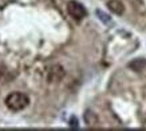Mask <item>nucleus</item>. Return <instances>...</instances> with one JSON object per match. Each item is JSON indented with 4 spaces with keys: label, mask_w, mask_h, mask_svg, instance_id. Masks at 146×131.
<instances>
[{
    "label": "nucleus",
    "mask_w": 146,
    "mask_h": 131,
    "mask_svg": "<svg viewBox=\"0 0 146 131\" xmlns=\"http://www.w3.org/2000/svg\"><path fill=\"white\" fill-rule=\"evenodd\" d=\"M28 103H30L28 96L22 92H12L5 98V106L11 111H22L28 106Z\"/></svg>",
    "instance_id": "1"
},
{
    "label": "nucleus",
    "mask_w": 146,
    "mask_h": 131,
    "mask_svg": "<svg viewBox=\"0 0 146 131\" xmlns=\"http://www.w3.org/2000/svg\"><path fill=\"white\" fill-rule=\"evenodd\" d=\"M67 12L70 15L72 19H75V20H82L83 18H86V15H87V11L84 8L83 5L75 1V0H71L67 3Z\"/></svg>",
    "instance_id": "2"
},
{
    "label": "nucleus",
    "mask_w": 146,
    "mask_h": 131,
    "mask_svg": "<svg viewBox=\"0 0 146 131\" xmlns=\"http://www.w3.org/2000/svg\"><path fill=\"white\" fill-rule=\"evenodd\" d=\"M63 75H64V71H63L62 67H60V66H55V67H52L51 71H50L48 80L50 82H59V80L63 78Z\"/></svg>",
    "instance_id": "3"
},
{
    "label": "nucleus",
    "mask_w": 146,
    "mask_h": 131,
    "mask_svg": "<svg viewBox=\"0 0 146 131\" xmlns=\"http://www.w3.org/2000/svg\"><path fill=\"white\" fill-rule=\"evenodd\" d=\"M107 7H109V9H110L111 12L117 13V15H122L125 11L123 4L121 3L119 0H111V1H109V3H107Z\"/></svg>",
    "instance_id": "4"
}]
</instances>
